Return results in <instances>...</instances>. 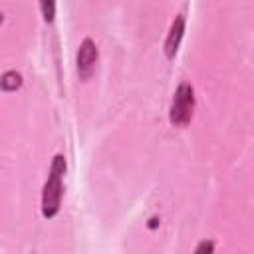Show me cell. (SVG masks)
Wrapping results in <instances>:
<instances>
[{
	"label": "cell",
	"instance_id": "5",
	"mask_svg": "<svg viewBox=\"0 0 254 254\" xmlns=\"http://www.w3.org/2000/svg\"><path fill=\"white\" fill-rule=\"evenodd\" d=\"M22 85V75L18 71H6L0 77V89L4 91H16Z\"/></svg>",
	"mask_w": 254,
	"mask_h": 254
},
{
	"label": "cell",
	"instance_id": "4",
	"mask_svg": "<svg viewBox=\"0 0 254 254\" xmlns=\"http://www.w3.org/2000/svg\"><path fill=\"white\" fill-rule=\"evenodd\" d=\"M183 34H185V16L183 14H177V18L173 20L171 30L167 34V40H165V56L169 60L175 58V54L179 50V44L183 40Z\"/></svg>",
	"mask_w": 254,
	"mask_h": 254
},
{
	"label": "cell",
	"instance_id": "3",
	"mask_svg": "<svg viewBox=\"0 0 254 254\" xmlns=\"http://www.w3.org/2000/svg\"><path fill=\"white\" fill-rule=\"evenodd\" d=\"M97 58H99V52H97V46L93 40L85 38L81 44H79V50H77V73L81 79H87L93 69H95V64H97Z\"/></svg>",
	"mask_w": 254,
	"mask_h": 254
},
{
	"label": "cell",
	"instance_id": "6",
	"mask_svg": "<svg viewBox=\"0 0 254 254\" xmlns=\"http://www.w3.org/2000/svg\"><path fill=\"white\" fill-rule=\"evenodd\" d=\"M40 8H42V14H44V20L52 22L54 14H56V0H40Z\"/></svg>",
	"mask_w": 254,
	"mask_h": 254
},
{
	"label": "cell",
	"instance_id": "7",
	"mask_svg": "<svg viewBox=\"0 0 254 254\" xmlns=\"http://www.w3.org/2000/svg\"><path fill=\"white\" fill-rule=\"evenodd\" d=\"M212 250H214V244H212L210 240H208V242L204 240V242H200V244H198V246L194 248V252H196V254H202V252H206V254H210Z\"/></svg>",
	"mask_w": 254,
	"mask_h": 254
},
{
	"label": "cell",
	"instance_id": "2",
	"mask_svg": "<svg viewBox=\"0 0 254 254\" xmlns=\"http://www.w3.org/2000/svg\"><path fill=\"white\" fill-rule=\"evenodd\" d=\"M192 111H194V89L190 83L183 81L171 99V109H169V121L175 127H183L192 119Z\"/></svg>",
	"mask_w": 254,
	"mask_h": 254
},
{
	"label": "cell",
	"instance_id": "1",
	"mask_svg": "<svg viewBox=\"0 0 254 254\" xmlns=\"http://www.w3.org/2000/svg\"><path fill=\"white\" fill-rule=\"evenodd\" d=\"M64 173H65V157L56 155L52 161V167H50L48 181H46L44 190H42V214L46 218H54L60 210L62 192H64V185H62Z\"/></svg>",
	"mask_w": 254,
	"mask_h": 254
}]
</instances>
